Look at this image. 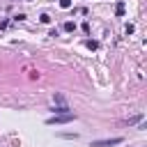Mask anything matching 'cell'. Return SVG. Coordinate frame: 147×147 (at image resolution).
Returning <instances> with one entry per match:
<instances>
[{
    "label": "cell",
    "instance_id": "obj_1",
    "mask_svg": "<svg viewBox=\"0 0 147 147\" xmlns=\"http://www.w3.org/2000/svg\"><path fill=\"white\" fill-rule=\"evenodd\" d=\"M71 119H74V113H62V115H53L48 119V124H67Z\"/></svg>",
    "mask_w": 147,
    "mask_h": 147
},
{
    "label": "cell",
    "instance_id": "obj_2",
    "mask_svg": "<svg viewBox=\"0 0 147 147\" xmlns=\"http://www.w3.org/2000/svg\"><path fill=\"white\" fill-rule=\"evenodd\" d=\"M119 142H122V138H106V140H94L92 147H115Z\"/></svg>",
    "mask_w": 147,
    "mask_h": 147
},
{
    "label": "cell",
    "instance_id": "obj_3",
    "mask_svg": "<svg viewBox=\"0 0 147 147\" xmlns=\"http://www.w3.org/2000/svg\"><path fill=\"white\" fill-rule=\"evenodd\" d=\"M64 30H67V32H74V30H76V23H74V21H67V23H64Z\"/></svg>",
    "mask_w": 147,
    "mask_h": 147
},
{
    "label": "cell",
    "instance_id": "obj_4",
    "mask_svg": "<svg viewBox=\"0 0 147 147\" xmlns=\"http://www.w3.org/2000/svg\"><path fill=\"white\" fill-rule=\"evenodd\" d=\"M60 7H62V9H69V7H71V0H60Z\"/></svg>",
    "mask_w": 147,
    "mask_h": 147
},
{
    "label": "cell",
    "instance_id": "obj_5",
    "mask_svg": "<svg viewBox=\"0 0 147 147\" xmlns=\"http://www.w3.org/2000/svg\"><path fill=\"white\" fill-rule=\"evenodd\" d=\"M115 11H117V16H122V14H124V5H122V2H119V5H117V9H115Z\"/></svg>",
    "mask_w": 147,
    "mask_h": 147
},
{
    "label": "cell",
    "instance_id": "obj_6",
    "mask_svg": "<svg viewBox=\"0 0 147 147\" xmlns=\"http://www.w3.org/2000/svg\"><path fill=\"white\" fill-rule=\"evenodd\" d=\"M39 18H41V23H51V16H48V14H41Z\"/></svg>",
    "mask_w": 147,
    "mask_h": 147
}]
</instances>
